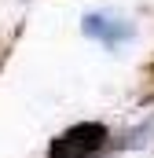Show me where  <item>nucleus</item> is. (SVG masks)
Here are the masks:
<instances>
[{
	"instance_id": "f03ea898",
	"label": "nucleus",
	"mask_w": 154,
	"mask_h": 158,
	"mask_svg": "<svg viewBox=\"0 0 154 158\" xmlns=\"http://www.w3.org/2000/svg\"><path fill=\"white\" fill-rule=\"evenodd\" d=\"M84 33L95 37V40H103V44H121V40L132 37V26H128L125 19H117V15L99 11V15H88V19H84Z\"/></svg>"
},
{
	"instance_id": "f257e3e1",
	"label": "nucleus",
	"mask_w": 154,
	"mask_h": 158,
	"mask_svg": "<svg viewBox=\"0 0 154 158\" xmlns=\"http://www.w3.org/2000/svg\"><path fill=\"white\" fill-rule=\"evenodd\" d=\"M107 140H110V132L103 121H77L51 140L48 158H95L107 147Z\"/></svg>"
}]
</instances>
